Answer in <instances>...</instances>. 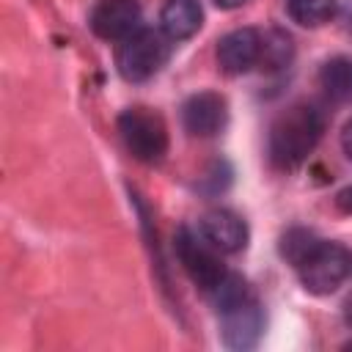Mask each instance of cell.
I'll return each instance as SVG.
<instances>
[{"mask_svg":"<svg viewBox=\"0 0 352 352\" xmlns=\"http://www.w3.org/2000/svg\"><path fill=\"white\" fill-rule=\"evenodd\" d=\"M324 132V116L314 104H292L270 126V160L280 170L300 168Z\"/></svg>","mask_w":352,"mask_h":352,"instance_id":"6da1fadb","label":"cell"},{"mask_svg":"<svg viewBox=\"0 0 352 352\" xmlns=\"http://www.w3.org/2000/svg\"><path fill=\"white\" fill-rule=\"evenodd\" d=\"M170 58V38L154 28H138L116 50V69L126 82L151 80Z\"/></svg>","mask_w":352,"mask_h":352,"instance_id":"7a4b0ae2","label":"cell"},{"mask_svg":"<svg viewBox=\"0 0 352 352\" xmlns=\"http://www.w3.org/2000/svg\"><path fill=\"white\" fill-rule=\"evenodd\" d=\"M118 132L126 151L146 165L162 162L168 154V126L162 116L148 107H126L118 116Z\"/></svg>","mask_w":352,"mask_h":352,"instance_id":"3957f363","label":"cell"},{"mask_svg":"<svg viewBox=\"0 0 352 352\" xmlns=\"http://www.w3.org/2000/svg\"><path fill=\"white\" fill-rule=\"evenodd\" d=\"M294 270L311 294H333L352 272V256L344 245L319 239Z\"/></svg>","mask_w":352,"mask_h":352,"instance_id":"277c9868","label":"cell"},{"mask_svg":"<svg viewBox=\"0 0 352 352\" xmlns=\"http://www.w3.org/2000/svg\"><path fill=\"white\" fill-rule=\"evenodd\" d=\"M173 248H176V256H179V261H182V267H184V272H187V278L198 286V289H204V292H212L223 278H226V267H223V261H220V250H214L204 236H201V231L198 234H192L190 228H179L176 231V236H173Z\"/></svg>","mask_w":352,"mask_h":352,"instance_id":"5b68a950","label":"cell"},{"mask_svg":"<svg viewBox=\"0 0 352 352\" xmlns=\"http://www.w3.org/2000/svg\"><path fill=\"white\" fill-rule=\"evenodd\" d=\"M220 333H223V344L228 349H250L258 344L261 333H264V308L261 302L250 294L234 300L231 305L220 308Z\"/></svg>","mask_w":352,"mask_h":352,"instance_id":"8992f818","label":"cell"},{"mask_svg":"<svg viewBox=\"0 0 352 352\" xmlns=\"http://www.w3.org/2000/svg\"><path fill=\"white\" fill-rule=\"evenodd\" d=\"M226 121H228V104L214 91L192 94L182 104V124L195 138H214L217 132H223Z\"/></svg>","mask_w":352,"mask_h":352,"instance_id":"52a82bcc","label":"cell"},{"mask_svg":"<svg viewBox=\"0 0 352 352\" xmlns=\"http://www.w3.org/2000/svg\"><path fill=\"white\" fill-rule=\"evenodd\" d=\"M140 28L138 0H99L91 11V30L104 41H124Z\"/></svg>","mask_w":352,"mask_h":352,"instance_id":"ba28073f","label":"cell"},{"mask_svg":"<svg viewBox=\"0 0 352 352\" xmlns=\"http://www.w3.org/2000/svg\"><path fill=\"white\" fill-rule=\"evenodd\" d=\"M261 60V33L256 28H236L217 41V63L226 74H248Z\"/></svg>","mask_w":352,"mask_h":352,"instance_id":"9c48e42d","label":"cell"},{"mask_svg":"<svg viewBox=\"0 0 352 352\" xmlns=\"http://www.w3.org/2000/svg\"><path fill=\"white\" fill-rule=\"evenodd\" d=\"M201 236L220 253H239L248 245V226L231 209H212L198 220Z\"/></svg>","mask_w":352,"mask_h":352,"instance_id":"30bf717a","label":"cell"},{"mask_svg":"<svg viewBox=\"0 0 352 352\" xmlns=\"http://www.w3.org/2000/svg\"><path fill=\"white\" fill-rule=\"evenodd\" d=\"M204 22V8L198 0H165L160 11V30L170 41H184L198 33Z\"/></svg>","mask_w":352,"mask_h":352,"instance_id":"8fae6325","label":"cell"},{"mask_svg":"<svg viewBox=\"0 0 352 352\" xmlns=\"http://www.w3.org/2000/svg\"><path fill=\"white\" fill-rule=\"evenodd\" d=\"M319 85L324 94L336 102H349L352 99V58H330L319 69Z\"/></svg>","mask_w":352,"mask_h":352,"instance_id":"7c38bea8","label":"cell"},{"mask_svg":"<svg viewBox=\"0 0 352 352\" xmlns=\"http://www.w3.org/2000/svg\"><path fill=\"white\" fill-rule=\"evenodd\" d=\"M286 14L302 28H322L338 14V0H286Z\"/></svg>","mask_w":352,"mask_h":352,"instance_id":"4fadbf2b","label":"cell"},{"mask_svg":"<svg viewBox=\"0 0 352 352\" xmlns=\"http://www.w3.org/2000/svg\"><path fill=\"white\" fill-rule=\"evenodd\" d=\"M292 55H294V47H292V38L283 30H270V33L261 36V60H258V66L283 69V66H289Z\"/></svg>","mask_w":352,"mask_h":352,"instance_id":"5bb4252c","label":"cell"},{"mask_svg":"<svg viewBox=\"0 0 352 352\" xmlns=\"http://www.w3.org/2000/svg\"><path fill=\"white\" fill-rule=\"evenodd\" d=\"M316 242H319V236H316L314 231H308V228H289V231L280 236V256H283L292 267H297V264L308 256V250H311Z\"/></svg>","mask_w":352,"mask_h":352,"instance_id":"9a60e30c","label":"cell"},{"mask_svg":"<svg viewBox=\"0 0 352 352\" xmlns=\"http://www.w3.org/2000/svg\"><path fill=\"white\" fill-rule=\"evenodd\" d=\"M336 206H338L341 212L352 214V184H349V187H344V190L336 195Z\"/></svg>","mask_w":352,"mask_h":352,"instance_id":"2e32d148","label":"cell"},{"mask_svg":"<svg viewBox=\"0 0 352 352\" xmlns=\"http://www.w3.org/2000/svg\"><path fill=\"white\" fill-rule=\"evenodd\" d=\"M341 148H344V154L352 160V118L344 124V129H341Z\"/></svg>","mask_w":352,"mask_h":352,"instance_id":"e0dca14e","label":"cell"},{"mask_svg":"<svg viewBox=\"0 0 352 352\" xmlns=\"http://www.w3.org/2000/svg\"><path fill=\"white\" fill-rule=\"evenodd\" d=\"M248 0H214V6L217 8H226V11H231V8H239V6H245Z\"/></svg>","mask_w":352,"mask_h":352,"instance_id":"ac0fdd59","label":"cell"},{"mask_svg":"<svg viewBox=\"0 0 352 352\" xmlns=\"http://www.w3.org/2000/svg\"><path fill=\"white\" fill-rule=\"evenodd\" d=\"M344 322H346V324L352 327V297H349V300L344 302Z\"/></svg>","mask_w":352,"mask_h":352,"instance_id":"d6986e66","label":"cell"},{"mask_svg":"<svg viewBox=\"0 0 352 352\" xmlns=\"http://www.w3.org/2000/svg\"><path fill=\"white\" fill-rule=\"evenodd\" d=\"M346 349H352V341H349V344H346Z\"/></svg>","mask_w":352,"mask_h":352,"instance_id":"ffe728a7","label":"cell"},{"mask_svg":"<svg viewBox=\"0 0 352 352\" xmlns=\"http://www.w3.org/2000/svg\"><path fill=\"white\" fill-rule=\"evenodd\" d=\"M349 275H352V272H349Z\"/></svg>","mask_w":352,"mask_h":352,"instance_id":"44dd1931","label":"cell"}]
</instances>
